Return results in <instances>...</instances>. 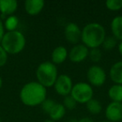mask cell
Instances as JSON below:
<instances>
[{"mask_svg": "<svg viewBox=\"0 0 122 122\" xmlns=\"http://www.w3.org/2000/svg\"><path fill=\"white\" fill-rule=\"evenodd\" d=\"M106 38V33L103 25L99 23H90L82 29L81 40L88 49H96L102 45Z\"/></svg>", "mask_w": 122, "mask_h": 122, "instance_id": "obj_2", "label": "cell"}, {"mask_svg": "<svg viewBox=\"0 0 122 122\" xmlns=\"http://www.w3.org/2000/svg\"><path fill=\"white\" fill-rule=\"evenodd\" d=\"M118 51L120 55L122 56V41H120V43L118 44Z\"/></svg>", "mask_w": 122, "mask_h": 122, "instance_id": "obj_28", "label": "cell"}, {"mask_svg": "<svg viewBox=\"0 0 122 122\" xmlns=\"http://www.w3.org/2000/svg\"><path fill=\"white\" fill-rule=\"evenodd\" d=\"M70 95L77 104H86L93 99L94 90L90 84L86 82H79L74 85Z\"/></svg>", "mask_w": 122, "mask_h": 122, "instance_id": "obj_5", "label": "cell"}, {"mask_svg": "<svg viewBox=\"0 0 122 122\" xmlns=\"http://www.w3.org/2000/svg\"><path fill=\"white\" fill-rule=\"evenodd\" d=\"M54 86L58 95L65 97L70 95L74 85L71 78L69 75L62 74L58 76Z\"/></svg>", "mask_w": 122, "mask_h": 122, "instance_id": "obj_7", "label": "cell"}, {"mask_svg": "<svg viewBox=\"0 0 122 122\" xmlns=\"http://www.w3.org/2000/svg\"><path fill=\"white\" fill-rule=\"evenodd\" d=\"M65 113H66L65 107L62 104L56 103L52 110H50V112L49 113V115L51 120H54V121L56 122L63 118L65 115Z\"/></svg>", "mask_w": 122, "mask_h": 122, "instance_id": "obj_16", "label": "cell"}, {"mask_svg": "<svg viewBox=\"0 0 122 122\" xmlns=\"http://www.w3.org/2000/svg\"><path fill=\"white\" fill-rule=\"evenodd\" d=\"M20 100L27 106L39 105L47 99V89L38 81H31L22 87L19 93Z\"/></svg>", "mask_w": 122, "mask_h": 122, "instance_id": "obj_1", "label": "cell"}, {"mask_svg": "<svg viewBox=\"0 0 122 122\" xmlns=\"http://www.w3.org/2000/svg\"><path fill=\"white\" fill-rule=\"evenodd\" d=\"M44 1L43 0H26L24 2V9L30 16H36L41 13L44 8Z\"/></svg>", "mask_w": 122, "mask_h": 122, "instance_id": "obj_11", "label": "cell"}, {"mask_svg": "<svg viewBox=\"0 0 122 122\" xmlns=\"http://www.w3.org/2000/svg\"><path fill=\"white\" fill-rule=\"evenodd\" d=\"M77 122H94V120L90 117H84V118L77 120Z\"/></svg>", "mask_w": 122, "mask_h": 122, "instance_id": "obj_27", "label": "cell"}, {"mask_svg": "<svg viewBox=\"0 0 122 122\" xmlns=\"http://www.w3.org/2000/svg\"><path fill=\"white\" fill-rule=\"evenodd\" d=\"M110 78L116 85H122V60L112 65L110 70Z\"/></svg>", "mask_w": 122, "mask_h": 122, "instance_id": "obj_14", "label": "cell"}, {"mask_svg": "<svg viewBox=\"0 0 122 122\" xmlns=\"http://www.w3.org/2000/svg\"><path fill=\"white\" fill-rule=\"evenodd\" d=\"M87 79L90 85L100 87L105 83L106 73L105 70L99 65H92L87 70Z\"/></svg>", "mask_w": 122, "mask_h": 122, "instance_id": "obj_6", "label": "cell"}, {"mask_svg": "<svg viewBox=\"0 0 122 122\" xmlns=\"http://www.w3.org/2000/svg\"><path fill=\"white\" fill-rule=\"evenodd\" d=\"M89 49L83 44H78L74 45V47L69 52V59L73 63H80L86 59L89 56Z\"/></svg>", "mask_w": 122, "mask_h": 122, "instance_id": "obj_9", "label": "cell"}, {"mask_svg": "<svg viewBox=\"0 0 122 122\" xmlns=\"http://www.w3.org/2000/svg\"><path fill=\"white\" fill-rule=\"evenodd\" d=\"M105 7L110 11H119L122 9V0H108L105 2Z\"/></svg>", "mask_w": 122, "mask_h": 122, "instance_id": "obj_20", "label": "cell"}, {"mask_svg": "<svg viewBox=\"0 0 122 122\" xmlns=\"http://www.w3.org/2000/svg\"><path fill=\"white\" fill-rule=\"evenodd\" d=\"M65 122H77V120H68V121H65Z\"/></svg>", "mask_w": 122, "mask_h": 122, "instance_id": "obj_30", "label": "cell"}, {"mask_svg": "<svg viewBox=\"0 0 122 122\" xmlns=\"http://www.w3.org/2000/svg\"><path fill=\"white\" fill-rule=\"evenodd\" d=\"M63 105L65 107L66 110H74V109L76 108L77 102L75 101V100L73 99V97L70 95H68V96L65 97V99H64Z\"/></svg>", "mask_w": 122, "mask_h": 122, "instance_id": "obj_23", "label": "cell"}, {"mask_svg": "<svg viewBox=\"0 0 122 122\" xmlns=\"http://www.w3.org/2000/svg\"><path fill=\"white\" fill-rule=\"evenodd\" d=\"M69 56V53L65 46H58L51 54V60L54 65H60L63 64L67 59Z\"/></svg>", "mask_w": 122, "mask_h": 122, "instance_id": "obj_12", "label": "cell"}, {"mask_svg": "<svg viewBox=\"0 0 122 122\" xmlns=\"http://www.w3.org/2000/svg\"><path fill=\"white\" fill-rule=\"evenodd\" d=\"M108 96L112 102L122 103V85H116L110 86L108 90Z\"/></svg>", "mask_w": 122, "mask_h": 122, "instance_id": "obj_17", "label": "cell"}, {"mask_svg": "<svg viewBox=\"0 0 122 122\" xmlns=\"http://www.w3.org/2000/svg\"><path fill=\"white\" fill-rule=\"evenodd\" d=\"M101 122H110V121H108V120H104V121H101Z\"/></svg>", "mask_w": 122, "mask_h": 122, "instance_id": "obj_32", "label": "cell"}, {"mask_svg": "<svg viewBox=\"0 0 122 122\" xmlns=\"http://www.w3.org/2000/svg\"><path fill=\"white\" fill-rule=\"evenodd\" d=\"M44 122H55V121H54V120H45Z\"/></svg>", "mask_w": 122, "mask_h": 122, "instance_id": "obj_31", "label": "cell"}, {"mask_svg": "<svg viewBox=\"0 0 122 122\" xmlns=\"http://www.w3.org/2000/svg\"><path fill=\"white\" fill-rule=\"evenodd\" d=\"M105 115L107 120L110 122H120L122 120V103L110 102L106 106Z\"/></svg>", "mask_w": 122, "mask_h": 122, "instance_id": "obj_8", "label": "cell"}, {"mask_svg": "<svg viewBox=\"0 0 122 122\" xmlns=\"http://www.w3.org/2000/svg\"><path fill=\"white\" fill-rule=\"evenodd\" d=\"M0 45L8 54H18L25 48V36L18 30L7 32L4 34Z\"/></svg>", "mask_w": 122, "mask_h": 122, "instance_id": "obj_3", "label": "cell"}, {"mask_svg": "<svg viewBox=\"0 0 122 122\" xmlns=\"http://www.w3.org/2000/svg\"><path fill=\"white\" fill-rule=\"evenodd\" d=\"M116 44L117 39L113 36H109V37H106L105 39L103 44H102V46L105 50H111L116 46Z\"/></svg>", "mask_w": 122, "mask_h": 122, "instance_id": "obj_21", "label": "cell"}, {"mask_svg": "<svg viewBox=\"0 0 122 122\" xmlns=\"http://www.w3.org/2000/svg\"><path fill=\"white\" fill-rule=\"evenodd\" d=\"M17 1L15 0H1L0 1V12L3 16H11L14 15L18 9Z\"/></svg>", "mask_w": 122, "mask_h": 122, "instance_id": "obj_13", "label": "cell"}, {"mask_svg": "<svg viewBox=\"0 0 122 122\" xmlns=\"http://www.w3.org/2000/svg\"><path fill=\"white\" fill-rule=\"evenodd\" d=\"M4 23L2 21V19L0 18V44H1V41H2V39L4 35Z\"/></svg>", "mask_w": 122, "mask_h": 122, "instance_id": "obj_26", "label": "cell"}, {"mask_svg": "<svg viewBox=\"0 0 122 122\" xmlns=\"http://www.w3.org/2000/svg\"><path fill=\"white\" fill-rule=\"evenodd\" d=\"M2 85H3V80H2V78L0 77V89H1V87H2Z\"/></svg>", "mask_w": 122, "mask_h": 122, "instance_id": "obj_29", "label": "cell"}, {"mask_svg": "<svg viewBox=\"0 0 122 122\" xmlns=\"http://www.w3.org/2000/svg\"><path fill=\"white\" fill-rule=\"evenodd\" d=\"M55 102L54 101V100L52 99L47 98L42 104H41V107H42V110H44L45 113L49 114L50 112V110L53 109V107L55 105Z\"/></svg>", "mask_w": 122, "mask_h": 122, "instance_id": "obj_24", "label": "cell"}, {"mask_svg": "<svg viewBox=\"0 0 122 122\" xmlns=\"http://www.w3.org/2000/svg\"><path fill=\"white\" fill-rule=\"evenodd\" d=\"M110 29L113 37L122 41V16H116L110 23Z\"/></svg>", "mask_w": 122, "mask_h": 122, "instance_id": "obj_15", "label": "cell"}, {"mask_svg": "<svg viewBox=\"0 0 122 122\" xmlns=\"http://www.w3.org/2000/svg\"><path fill=\"white\" fill-rule=\"evenodd\" d=\"M89 57H90V60L94 63H98L100 62V59L102 58V53L99 48L96 49H91L89 52Z\"/></svg>", "mask_w": 122, "mask_h": 122, "instance_id": "obj_22", "label": "cell"}, {"mask_svg": "<svg viewBox=\"0 0 122 122\" xmlns=\"http://www.w3.org/2000/svg\"><path fill=\"white\" fill-rule=\"evenodd\" d=\"M8 61V54L6 51L3 49V47L0 45V67H3L6 65Z\"/></svg>", "mask_w": 122, "mask_h": 122, "instance_id": "obj_25", "label": "cell"}, {"mask_svg": "<svg viewBox=\"0 0 122 122\" xmlns=\"http://www.w3.org/2000/svg\"><path fill=\"white\" fill-rule=\"evenodd\" d=\"M19 24V20L18 19V17H16L15 15H11L5 19L4 26V29H6L8 30V32H11V31L17 30Z\"/></svg>", "mask_w": 122, "mask_h": 122, "instance_id": "obj_19", "label": "cell"}, {"mask_svg": "<svg viewBox=\"0 0 122 122\" xmlns=\"http://www.w3.org/2000/svg\"><path fill=\"white\" fill-rule=\"evenodd\" d=\"M58 76L57 67L50 61H44L37 67L36 78L38 82L46 89L54 86Z\"/></svg>", "mask_w": 122, "mask_h": 122, "instance_id": "obj_4", "label": "cell"}, {"mask_svg": "<svg viewBox=\"0 0 122 122\" xmlns=\"http://www.w3.org/2000/svg\"><path fill=\"white\" fill-rule=\"evenodd\" d=\"M0 122H2V121H1V119H0Z\"/></svg>", "mask_w": 122, "mask_h": 122, "instance_id": "obj_33", "label": "cell"}, {"mask_svg": "<svg viewBox=\"0 0 122 122\" xmlns=\"http://www.w3.org/2000/svg\"><path fill=\"white\" fill-rule=\"evenodd\" d=\"M82 30L75 23H70L65 28V37L69 43L72 44H78L81 40Z\"/></svg>", "mask_w": 122, "mask_h": 122, "instance_id": "obj_10", "label": "cell"}, {"mask_svg": "<svg viewBox=\"0 0 122 122\" xmlns=\"http://www.w3.org/2000/svg\"><path fill=\"white\" fill-rule=\"evenodd\" d=\"M86 105V109L92 115H99L102 110V105L96 99H91Z\"/></svg>", "mask_w": 122, "mask_h": 122, "instance_id": "obj_18", "label": "cell"}]
</instances>
